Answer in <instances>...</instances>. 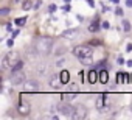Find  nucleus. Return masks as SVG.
Wrapping results in <instances>:
<instances>
[{
	"label": "nucleus",
	"instance_id": "nucleus-36",
	"mask_svg": "<svg viewBox=\"0 0 132 120\" xmlns=\"http://www.w3.org/2000/svg\"><path fill=\"white\" fill-rule=\"evenodd\" d=\"M110 2H114V3H118V2H120V0H110Z\"/></svg>",
	"mask_w": 132,
	"mask_h": 120
},
{
	"label": "nucleus",
	"instance_id": "nucleus-11",
	"mask_svg": "<svg viewBox=\"0 0 132 120\" xmlns=\"http://www.w3.org/2000/svg\"><path fill=\"white\" fill-rule=\"evenodd\" d=\"M76 34H78V30H76V28H71V30L62 31V37H65V39H71V37H75Z\"/></svg>",
	"mask_w": 132,
	"mask_h": 120
},
{
	"label": "nucleus",
	"instance_id": "nucleus-32",
	"mask_svg": "<svg viewBox=\"0 0 132 120\" xmlns=\"http://www.w3.org/2000/svg\"><path fill=\"white\" fill-rule=\"evenodd\" d=\"M126 48H127V52H132V44H127V47H126Z\"/></svg>",
	"mask_w": 132,
	"mask_h": 120
},
{
	"label": "nucleus",
	"instance_id": "nucleus-15",
	"mask_svg": "<svg viewBox=\"0 0 132 120\" xmlns=\"http://www.w3.org/2000/svg\"><path fill=\"white\" fill-rule=\"evenodd\" d=\"M121 28H123V31H130V22L129 21H126V19H124V21L121 22Z\"/></svg>",
	"mask_w": 132,
	"mask_h": 120
},
{
	"label": "nucleus",
	"instance_id": "nucleus-24",
	"mask_svg": "<svg viewBox=\"0 0 132 120\" xmlns=\"http://www.w3.org/2000/svg\"><path fill=\"white\" fill-rule=\"evenodd\" d=\"M8 13H9V9H8V8H3V9H0V14H3V16H6Z\"/></svg>",
	"mask_w": 132,
	"mask_h": 120
},
{
	"label": "nucleus",
	"instance_id": "nucleus-27",
	"mask_svg": "<svg viewBox=\"0 0 132 120\" xmlns=\"http://www.w3.org/2000/svg\"><path fill=\"white\" fill-rule=\"evenodd\" d=\"M6 44H8V47H13V45H14V39H8Z\"/></svg>",
	"mask_w": 132,
	"mask_h": 120
},
{
	"label": "nucleus",
	"instance_id": "nucleus-2",
	"mask_svg": "<svg viewBox=\"0 0 132 120\" xmlns=\"http://www.w3.org/2000/svg\"><path fill=\"white\" fill-rule=\"evenodd\" d=\"M19 61H20V59H19V53L17 52H9L2 59V69H13Z\"/></svg>",
	"mask_w": 132,
	"mask_h": 120
},
{
	"label": "nucleus",
	"instance_id": "nucleus-8",
	"mask_svg": "<svg viewBox=\"0 0 132 120\" xmlns=\"http://www.w3.org/2000/svg\"><path fill=\"white\" fill-rule=\"evenodd\" d=\"M17 109H19V112H20L22 115H28V114H30V105H28L27 102H23L22 97H20V100H19V106H17Z\"/></svg>",
	"mask_w": 132,
	"mask_h": 120
},
{
	"label": "nucleus",
	"instance_id": "nucleus-34",
	"mask_svg": "<svg viewBox=\"0 0 132 120\" xmlns=\"http://www.w3.org/2000/svg\"><path fill=\"white\" fill-rule=\"evenodd\" d=\"M17 34H19V30H16V31H13V37H16Z\"/></svg>",
	"mask_w": 132,
	"mask_h": 120
},
{
	"label": "nucleus",
	"instance_id": "nucleus-20",
	"mask_svg": "<svg viewBox=\"0 0 132 120\" xmlns=\"http://www.w3.org/2000/svg\"><path fill=\"white\" fill-rule=\"evenodd\" d=\"M75 97H76V94H75V92H70V94H64V95H62L64 100H73Z\"/></svg>",
	"mask_w": 132,
	"mask_h": 120
},
{
	"label": "nucleus",
	"instance_id": "nucleus-7",
	"mask_svg": "<svg viewBox=\"0 0 132 120\" xmlns=\"http://www.w3.org/2000/svg\"><path fill=\"white\" fill-rule=\"evenodd\" d=\"M23 91L25 92H37L39 91V83L37 81H25L23 83Z\"/></svg>",
	"mask_w": 132,
	"mask_h": 120
},
{
	"label": "nucleus",
	"instance_id": "nucleus-22",
	"mask_svg": "<svg viewBox=\"0 0 132 120\" xmlns=\"http://www.w3.org/2000/svg\"><path fill=\"white\" fill-rule=\"evenodd\" d=\"M101 41H98V39H93V41H90V45H100Z\"/></svg>",
	"mask_w": 132,
	"mask_h": 120
},
{
	"label": "nucleus",
	"instance_id": "nucleus-13",
	"mask_svg": "<svg viewBox=\"0 0 132 120\" xmlns=\"http://www.w3.org/2000/svg\"><path fill=\"white\" fill-rule=\"evenodd\" d=\"M107 81H109V73H107V70H100V83L106 84Z\"/></svg>",
	"mask_w": 132,
	"mask_h": 120
},
{
	"label": "nucleus",
	"instance_id": "nucleus-5",
	"mask_svg": "<svg viewBox=\"0 0 132 120\" xmlns=\"http://www.w3.org/2000/svg\"><path fill=\"white\" fill-rule=\"evenodd\" d=\"M86 115H87V108L82 106V105H78V106H75V112H73L71 118L81 120V118H86Z\"/></svg>",
	"mask_w": 132,
	"mask_h": 120
},
{
	"label": "nucleus",
	"instance_id": "nucleus-9",
	"mask_svg": "<svg viewBox=\"0 0 132 120\" xmlns=\"http://www.w3.org/2000/svg\"><path fill=\"white\" fill-rule=\"evenodd\" d=\"M61 86H62V81H61L59 75H51V76H50V87H53V89H59Z\"/></svg>",
	"mask_w": 132,
	"mask_h": 120
},
{
	"label": "nucleus",
	"instance_id": "nucleus-26",
	"mask_svg": "<svg viewBox=\"0 0 132 120\" xmlns=\"http://www.w3.org/2000/svg\"><path fill=\"white\" fill-rule=\"evenodd\" d=\"M115 14H117V16H121V14H123V9H121V8H117V9H115Z\"/></svg>",
	"mask_w": 132,
	"mask_h": 120
},
{
	"label": "nucleus",
	"instance_id": "nucleus-37",
	"mask_svg": "<svg viewBox=\"0 0 132 120\" xmlns=\"http://www.w3.org/2000/svg\"><path fill=\"white\" fill-rule=\"evenodd\" d=\"M64 2H65V3H70V2H71V0H64Z\"/></svg>",
	"mask_w": 132,
	"mask_h": 120
},
{
	"label": "nucleus",
	"instance_id": "nucleus-19",
	"mask_svg": "<svg viewBox=\"0 0 132 120\" xmlns=\"http://www.w3.org/2000/svg\"><path fill=\"white\" fill-rule=\"evenodd\" d=\"M31 6H33V5H31V0H25V2L22 3V9H25V11H28Z\"/></svg>",
	"mask_w": 132,
	"mask_h": 120
},
{
	"label": "nucleus",
	"instance_id": "nucleus-25",
	"mask_svg": "<svg viewBox=\"0 0 132 120\" xmlns=\"http://www.w3.org/2000/svg\"><path fill=\"white\" fill-rule=\"evenodd\" d=\"M48 11H50V13H54V11H56V5H50V6H48Z\"/></svg>",
	"mask_w": 132,
	"mask_h": 120
},
{
	"label": "nucleus",
	"instance_id": "nucleus-29",
	"mask_svg": "<svg viewBox=\"0 0 132 120\" xmlns=\"http://www.w3.org/2000/svg\"><path fill=\"white\" fill-rule=\"evenodd\" d=\"M41 5H42V2H41V0H37V2H36V5H34V8H36V9H37V8H39V6H41Z\"/></svg>",
	"mask_w": 132,
	"mask_h": 120
},
{
	"label": "nucleus",
	"instance_id": "nucleus-23",
	"mask_svg": "<svg viewBox=\"0 0 132 120\" xmlns=\"http://www.w3.org/2000/svg\"><path fill=\"white\" fill-rule=\"evenodd\" d=\"M64 63H65V59L62 58V59H59V61L56 63V66H58V67H62V64H64Z\"/></svg>",
	"mask_w": 132,
	"mask_h": 120
},
{
	"label": "nucleus",
	"instance_id": "nucleus-30",
	"mask_svg": "<svg viewBox=\"0 0 132 120\" xmlns=\"http://www.w3.org/2000/svg\"><path fill=\"white\" fill-rule=\"evenodd\" d=\"M87 3H89V5H90L92 8H93V6H95V2H93V0H87Z\"/></svg>",
	"mask_w": 132,
	"mask_h": 120
},
{
	"label": "nucleus",
	"instance_id": "nucleus-35",
	"mask_svg": "<svg viewBox=\"0 0 132 120\" xmlns=\"http://www.w3.org/2000/svg\"><path fill=\"white\" fill-rule=\"evenodd\" d=\"M127 66H130V67H132V59H130V61H127Z\"/></svg>",
	"mask_w": 132,
	"mask_h": 120
},
{
	"label": "nucleus",
	"instance_id": "nucleus-10",
	"mask_svg": "<svg viewBox=\"0 0 132 120\" xmlns=\"http://www.w3.org/2000/svg\"><path fill=\"white\" fill-rule=\"evenodd\" d=\"M87 75H89L87 79H89V83H90V84H95V83L98 81V78H100V73H98L97 70H90Z\"/></svg>",
	"mask_w": 132,
	"mask_h": 120
},
{
	"label": "nucleus",
	"instance_id": "nucleus-31",
	"mask_svg": "<svg viewBox=\"0 0 132 120\" xmlns=\"http://www.w3.org/2000/svg\"><path fill=\"white\" fill-rule=\"evenodd\" d=\"M103 28L107 30V28H109V22H103Z\"/></svg>",
	"mask_w": 132,
	"mask_h": 120
},
{
	"label": "nucleus",
	"instance_id": "nucleus-14",
	"mask_svg": "<svg viewBox=\"0 0 132 120\" xmlns=\"http://www.w3.org/2000/svg\"><path fill=\"white\" fill-rule=\"evenodd\" d=\"M95 106L101 111L103 109V106H104V95H101V97H98L97 98V103H95Z\"/></svg>",
	"mask_w": 132,
	"mask_h": 120
},
{
	"label": "nucleus",
	"instance_id": "nucleus-18",
	"mask_svg": "<svg viewBox=\"0 0 132 120\" xmlns=\"http://www.w3.org/2000/svg\"><path fill=\"white\" fill-rule=\"evenodd\" d=\"M22 67H23V61H19V63H17V64H16V66L11 69V70H13V73H14V72H19Z\"/></svg>",
	"mask_w": 132,
	"mask_h": 120
},
{
	"label": "nucleus",
	"instance_id": "nucleus-4",
	"mask_svg": "<svg viewBox=\"0 0 132 120\" xmlns=\"http://www.w3.org/2000/svg\"><path fill=\"white\" fill-rule=\"evenodd\" d=\"M56 109H58V112H61L62 115H67L70 118H71V115L75 112V108L71 105H68V103H59L58 106H56Z\"/></svg>",
	"mask_w": 132,
	"mask_h": 120
},
{
	"label": "nucleus",
	"instance_id": "nucleus-33",
	"mask_svg": "<svg viewBox=\"0 0 132 120\" xmlns=\"http://www.w3.org/2000/svg\"><path fill=\"white\" fill-rule=\"evenodd\" d=\"M118 64H124V59L123 58H118Z\"/></svg>",
	"mask_w": 132,
	"mask_h": 120
},
{
	"label": "nucleus",
	"instance_id": "nucleus-16",
	"mask_svg": "<svg viewBox=\"0 0 132 120\" xmlns=\"http://www.w3.org/2000/svg\"><path fill=\"white\" fill-rule=\"evenodd\" d=\"M25 22H27V17H17L16 21H14V24H16V25H19V27H22Z\"/></svg>",
	"mask_w": 132,
	"mask_h": 120
},
{
	"label": "nucleus",
	"instance_id": "nucleus-21",
	"mask_svg": "<svg viewBox=\"0 0 132 120\" xmlns=\"http://www.w3.org/2000/svg\"><path fill=\"white\" fill-rule=\"evenodd\" d=\"M81 63H82V64H92V63H93V59H92V56H89V58H82V59H81Z\"/></svg>",
	"mask_w": 132,
	"mask_h": 120
},
{
	"label": "nucleus",
	"instance_id": "nucleus-17",
	"mask_svg": "<svg viewBox=\"0 0 132 120\" xmlns=\"http://www.w3.org/2000/svg\"><path fill=\"white\" fill-rule=\"evenodd\" d=\"M98 28H100V24H98V21H95V22H92V25L89 27V30H90L92 33H95V31H97Z\"/></svg>",
	"mask_w": 132,
	"mask_h": 120
},
{
	"label": "nucleus",
	"instance_id": "nucleus-1",
	"mask_svg": "<svg viewBox=\"0 0 132 120\" xmlns=\"http://www.w3.org/2000/svg\"><path fill=\"white\" fill-rule=\"evenodd\" d=\"M51 45H53V41L50 37H41V39H37L36 44H34V48L37 53H41V55H47L50 53L51 50Z\"/></svg>",
	"mask_w": 132,
	"mask_h": 120
},
{
	"label": "nucleus",
	"instance_id": "nucleus-6",
	"mask_svg": "<svg viewBox=\"0 0 132 120\" xmlns=\"http://www.w3.org/2000/svg\"><path fill=\"white\" fill-rule=\"evenodd\" d=\"M25 83V75L19 70V72H14L13 73V76H11V84L13 86H20V84H23Z\"/></svg>",
	"mask_w": 132,
	"mask_h": 120
},
{
	"label": "nucleus",
	"instance_id": "nucleus-12",
	"mask_svg": "<svg viewBox=\"0 0 132 120\" xmlns=\"http://www.w3.org/2000/svg\"><path fill=\"white\" fill-rule=\"evenodd\" d=\"M59 78H61L62 84H67V83L70 81V73H68V70H62V72L59 73Z\"/></svg>",
	"mask_w": 132,
	"mask_h": 120
},
{
	"label": "nucleus",
	"instance_id": "nucleus-3",
	"mask_svg": "<svg viewBox=\"0 0 132 120\" xmlns=\"http://www.w3.org/2000/svg\"><path fill=\"white\" fill-rule=\"evenodd\" d=\"M73 53H75V56H76V58L82 59V58H89V56H92V55H93V50H92L90 44H89V45H78V47H75Z\"/></svg>",
	"mask_w": 132,
	"mask_h": 120
},
{
	"label": "nucleus",
	"instance_id": "nucleus-28",
	"mask_svg": "<svg viewBox=\"0 0 132 120\" xmlns=\"http://www.w3.org/2000/svg\"><path fill=\"white\" fill-rule=\"evenodd\" d=\"M126 6L127 8H132V0H126Z\"/></svg>",
	"mask_w": 132,
	"mask_h": 120
}]
</instances>
